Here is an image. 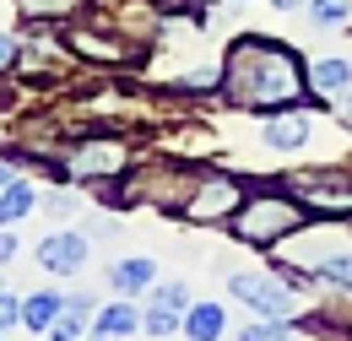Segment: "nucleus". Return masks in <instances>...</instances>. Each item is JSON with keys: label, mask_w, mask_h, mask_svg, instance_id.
<instances>
[{"label": "nucleus", "mask_w": 352, "mask_h": 341, "mask_svg": "<svg viewBox=\"0 0 352 341\" xmlns=\"http://www.w3.org/2000/svg\"><path fill=\"white\" fill-rule=\"evenodd\" d=\"M28 212H33V190H28L22 179H11V184L0 190V222H22Z\"/></svg>", "instance_id": "15"}, {"label": "nucleus", "mask_w": 352, "mask_h": 341, "mask_svg": "<svg viewBox=\"0 0 352 341\" xmlns=\"http://www.w3.org/2000/svg\"><path fill=\"white\" fill-rule=\"evenodd\" d=\"M16 54H22V43L11 38V33H0V71H11V65H16Z\"/></svg>", "instance_id": "21"}, {"label": "nucleus", "mask_w": 352, "mask_h": 341, "mask_svg": "<svg viewBox=\"0 0 352 341\" xmlns=\"http://www.w3.org/2000/svg\"><path fill=\"white\" fill-rule=\"evenodd\" d=\"M304 228V206L293 195H255L233 212V233L244 244H282Z\"/></svg>", "instance_id": "2"}, {"label": "nucleus", "mask_w": 352, "mask_h": 341, "mask_svg": "<svg viewBox=\"0 0 352 341\" xmlns=\"http://www.w3.org/2000/svg\"><path fill=\"white\" fill-rule=\"evenodd\" d=\"M276 11H298V6H309V0H271Z\"/></svg>", "instance_id": "23"}, {"label": "nucleus", "mask_w": 352, "mask_h": 341, "mask_svg": "<svg viewBox=\"0 0 352 341\" xmlns=\"http://www.w3.org/2000/svg\"><path fill=\"white\" fill-rule=\"evenodd\" d=\"M54 341H60V336H54Z\"/></svg>", "instance_id": "27"}, {"label": "nucleus", "mask_w": 352, "mask_h": 341, "mask_svg": "<svg viewBox=\"0 0 352 341\" xmlns=\"http://www.w3.org/2000/svg\"><path fill=\"white\" fill-rule=\"evenodd\" d=\"M109 282H114L120 293H146V287L157 282V265H152L146 255H135V260H120V265L109 271Z\"/></svg>", "instance_id": "11"}, {"label": "nucleus", "mask_w": 352, "mask_h": 341, "mask_svg": "<svg viewBox=\"0 0 352 341\" xmlns=\"http://www.w3.org/2000/svg\"><path fill=\"white\" fill-rule=\"evenodd\" d=\"M184 331H190V341H217L222 331H228V309H222V303H190Z\"/></svg>", "instance_id": "9"}, {"label": "nucleus", "mask_w": 352, "mask_h": 341, "mask_svg": "<svg viewBox=\"0 0 352 341\" xmlns=\"http://www.w3.org/2000/svg\"><path fill=\"white\" fill-rule=\"evenodd\" d=\"M287 195L298 201V206H309V217H347L352 212V179H342V173H298L293 184H287Z\"/></svg>", "instance_id": "4"}, {"label": "nucleus", "mask_w": 352, "mask_h": 341, "mask_svg": "<svg viewBox=\"0 0 352 341\" xmlns=\"http://www.w3.org/2000/svg\"><path fill=\"white\" fill-rule=\"evenodd\" d=\"M179 212L190 217V222H217V217L239 212V184H233V179H206L201 195H190Z\"/></svg>", "instance_id": "6"}, {"label": "nucleus", "mask_w": 352, "mask_h": 341, "mask_svg": "<svg viewBox=\"0 0 352 341\" xmlns=\"http://www.w3.org/2000/svg\"><path fill=\"white\" fill-rule=\"evenodd\" d=\"M65 314V298L60 293H33V298H22V325H33V331H44L49 336V325Z\"/></svg>", "instance_id": "12"}, {"label": "nucleus", "mask_w": 352, "mask_h": 341, "mask_svg": "<svg viewBox=\"0 0 352 341\" xmlns=\"http://www.w3.org/2000/svg\"><path fill=\"white\" fill-rule=\"evenodd\" d=\"M233 298H244L261 320H293L298 314V298H293V287L287 282H276V276H261V271H239L233 282Z\"/></svg>", "instance_id": "3"}, {"label": "nucleus", "mask_w": 352, "mask_h": 341, "mask_svg": "<svg viewBox=\"0 0 352 341\" xmlns=\"http://www.w3.org/2000/svg\"><path fill=\"white\" fill-rule=\"evenodd\" d=\"M309 71L293 60V49L276 38H239L228 49V65H222V87L233 103L244 109H276V103H293L304 92Z\"/></svg>", "instance_id": "1"}, {"label": "nucleus", "mask_w": 352, "mask_h": 341, "mask_svg": "<svg viewBox=\"0 0 352 341\" xmlns=\"http://www.w3.org/2000/svg\"><path fill=\"white\" fill-rule=\"evenodd\" d=\"M135 325H141V309L135 303H109L98 314V336H131Z\"/></svg>", "instance_id": "14"}, {"label": "nucleus", "mask_w": 352, "mask_h": 341, "mask_svg": "<svg viewBox=\"0 0 352 341\" xmlns=\"http://www.w3.org/2000/svg\"><path fill=\"white\" fill-rule=\"evenodd\" d=\"M16 320H22V303L11 298V293H0V331H11Z\"/></svg>", "instance_id": "20"}, {"label": "nucleus", "mask_w": 352, "mask_h": 341, "mask_svg": "<svg viewBox=\"0 0 352 341\" xmlns=\"http://www.w3.org/2000/svg\"><path fill=\"white\" fill-rule=\"evenodd\" d=\"M0 103H6V92H0Z\"/></svg>", "instance_id": "26"}, {"label": "nucleus", "mask_w": 352, "mask_h": 341, "mask_svg": "<svg viewBox=\"0 0 352 341\" xmlns=\"http://www.w3.org/2000/svg\"><path fill=\"white\" fill-rule=\"evenodd\" d=\"M92 341H114V336H92Z\"/></svg>", "instance_id": "25"}, {"label": "nucleus", "mask_w": 352, "mask_h": 341, "mask_svg": "<svg viewBox=\"0 0 352 341\" xmlns=\"http://www.w3.org/2000/svg\"><path fill=\"white\" fill-rule=\"evenodd\" d=\"M244 341H293V336L282 331V320H261V325H250V331H244Z\"/></svg>", "instance_id": "18"}, {"label": "nucleus", "mask_w": 352, "mask_h": 341, "mask_svg": "<svg viewBox=\"0 0 352 341\" xmlns=\"http://www.w3.org/2000/svg\"><path fill=\"white\" fill-rule=\"evenodd\" d=\"M76 0H22V11L28 16H60V11H71Z\"/></svg>", "instance_id": "19"}, {"label": "nucleus", "mask_w": 352, "mask_h": 341, "mask_svg": "<svg viewBox=\"0 0 352 341\" xmlns=\"http://www.w3.org/2000/svg\"><path fill=\"white\" fill-rule=\"evenodd\" d=\"M314 276H320V282H331V287H352V255H342V250H336V255H325L320 265H314Z\"/></svg>", "instance_id": "17"}, {"label": "nucleus", "mask_w": 352, "mask_h": 341, "mask_svg": "<svg viewBox=\"0 0 352 341\" xmlns=\"http://www.w3.org/2000/svg\"><path fill=\"white\" fill-rule=\"evenodd\" d=\"M309 114H287V120H265V146H276V152H298L309 141Z\"/></svg>", "instance_id": "10"}, {"label": "nucleus", "mask_w": 352, "mask_h": 341, "mask_svg": "<svg viewBox=\"0 0 352 341\" xmlns=\"http://www.w3.org/2000/svg\"><path fill=\"white\" fill-rule=\"evenodd\" d=\"M309 87H314V92H347L352 87V60H314V65H309Z\"/></svg>", "instance_id": "13"}, {"label": "nucleus", "mask_w": 352, "mask_h": 341, "mask_svg": "<svg viewBox=\"0 0 352 341\" xmlns=\"http://www.w3.org/2000/svg\"><path fill=\"white\" fill-rule=\"evenodd\" d=\"M38 265L54 271V276H76L87 265V239L82 233H49L44 244H38Z\"/></svg>", "instance_id": "7"}, {"label": "nucleus", "mask_w": 352, "mask_h": 341, "mask_svg": "<svg viewBox=\"0 0 352 341\" xmlns=\"http://www.w3.org/2000/svg\"><path fill=\"white\" fill-rule=\"evenodd\" d=\"M6 184H11V168H6V163H0V190H6Z\"/></svg>", "instance_id": "24"}, {"label": "nucleus", "mask_w": 352, "mask_h": 341, "mask_svg": "<svg viewBox=\"0 0 352 341\" xmlns=\"http://www.w3.org/2000/svg\"><path fill=\"white\" fill-rule=\"evenodd\" d=\"M184 314H190V287H184V282H168V287H157L152 303L141 309V325H146L152 336H174Z\"/></svg>", "instance_id": "5"}, {"label": "nucleus", "mask_w": 352, "mask_h": 341, "mask_svg": "<svg viewBox=\"0 0 352 341\" xmlns=\"http://www.w3.org/2000/svg\"><path fill=\"white\" fill-rule=\"evenodd\" d=\"M309 22L314 28H342V22H352V0H309Z\"/></svg>", "instance_id": "16"}, {"label": "nucleus", "mask_w": 352, "mask_h": 341, "mask_svg": "<svg viewBox=\"0 0 352 341\" xmlns=\"http://www.w3.org/2000/svg\"><path fill=\"white\" fill-rule=\"evenodd\" d=\"M125 163V146H114V141H87L76 157H71V173L76 179H103V173H120Z\"/></svg>", "instance_id": "8"}, {"label": "nucleus", "mask_w": 352, "mask_h": 341, "mask_svg": "<svg viewBox=\"0 0 352 341\" xmlns=\"http://www.w3.org/2000/svg\"><path fill=\"white\" fill-rule=\"evenodd\" d=\"M11 255H16V233H0V265H6Z\"/></svg>", "instance_id": "22"}]
</instances>
